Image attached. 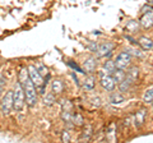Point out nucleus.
Instances as JSON below:
<instances>
[{"instance_id":"nucleus-1","label":"nucleus","mask_w":153,"mask_h":143,"mask_svg":"<svg viewBox=\"0 0 153 143\" xmlns=\"http://www.w3.org/2000/svg\"><path fill=\"white\" fill-rule=\"evenodd\" d=\"M19 83L22 84L23 91H25V100L30 107H35L37 104V87L31 80L28 75V70L22 68L19 70Z\"/></svg>"},{"instance_id":"nucleus-2","label":"nucleus","mask_w":153,"mask_h":143,"mask_svg":"<svg viewBox=\"0 0 153 143\" xmlns=\"http://www.w3.org/2000/svg\"><path fill=\"white\" fill-rule=\"evenodd\" d=\"M25 91H23L22 84L18 82L14 83L13 88V109L16 111H22L25 107Z\"/></svg>"},{"instance_id":"nucleus-3","label":"nucleus","mask_w":153,"mask_h":143,"mask_svg":"<svg viewBox=\"0 0 153 143\" xmlns=\"http://www.w3.org/2000/svg\"><path fill=\"white\" fill-rule=\"evenodd\" d=\"M13 110V91H7L0 101V111L3 115H9Z\"/></svg>"},{"instance_id":"nucleus-4","label":"nucleus","mask_w":153,"mask_h":143,"mask_svg":"<svg viewBox=\"0 0 153 143\" xmlns=\"http://www.w3.org/2000/svg\"><path fill=\"white\" fill-rule=\"evenodd\" d=\"M115 61V65H116L117 69H121V70H126L129 66L131 64V55L129 54L128 51H124V52H120L116 59L114 60Z\"/></svg>"},{"instance_id":"nucleus-5","label":"nucleus","mask_w":153,"mask_h":143,"mask_svg":"<svg viewBox=\"0 0 153 143\" xmlns=\"http://www.w3.org/2000/svg\"><path fill=\"white\" fill-rule=\"evenodd\" d=\"M27 70H28V75H30L31 80L33 82V84H35L36 87H41L42 84H45L44 77L40 74V72H38V69L36 68L35 65H30Z\"/></svg>"},{"instance_id":"nucleus-6","label":"nucleus","mask_w":153,"mask_h":143,"mask_svg":"<svg viewBox=\"0 0 153 143\" xmlns=\"http://www.w3.org/2000/svg\"><path fill=\"white\" fill-rule=\"evenodd\" d=\"M100 83H101L102 88L106 89V91H114L115 84H116V82H115L114 78H112V75L102 74V73H100Z\"/></svg>"},{"instance_id":"nucleus-7","label":"nucleus","mask_w":153,"mask_h":143,"mask_svg":"<svg viewBox=\"0 0 153 143\" xmlns=\"http://www.w3.org/2000/svg\"><path fill=\"white\" fill-rule=\"evenodd\" d=\"M114 47H115V45L112 44V42H105V44L100 45L97 47L96 54H97L98 58H108V56L112 54Z\"/></svg>"},{"instance_id":"nucleus-8","label":"nucleus","mask_w":153,"mask_h":143,"mask_svg":"<svg viewBox=\"0 0 153 143\" xmlns=\"http://www.w3.org/2000/svg\"><path fill=\"white\" fill-rule=\"evenodd\" d=\"M139 23H140V26L143 28H151L153 26V9L144 12V14H143L142 18H140Z\"/></svg>"},{"instance_id":"nucleus-9","label":"nucleus","mask_w":153,"mask_h":143,"mask_svg":"<svg viewBox=\"0 0 153 143\" xmlns=\"http://www.w3.org/2000/svg\"><path fill=\"white\" fill-rule=\"evenodd\" d=\"M138 45H139L143 50H153V41L149 37L142 36L139 40H138Z\"/></svg>"},{"instance_id":"nucleus-10","label":"nucleus","mask_w":153,"mask_h":143,"mask_svg":"<svg viewBox=\"0 0 153 143\" xmlns=\"http://www.w3.org/2000/svg\"><path fill=\"white\" fill-rule=\"evenodd\" d=\"M96 66H97V61H96L93 58H88L84 60L83 63V69L87 70L88 73H93L96 70Z\"/></svg>"},{"instance_id":"nucleus-11","label":"nucleus","mask_w":153,"mask_h":143,"mask_svg":"<svg viewBox=\"0 0 153 143\" xmlns=\"http://www.w3.org/2000/svg\"><path fill=\"white\" fill-rule=\"evenodd\" d=\"M115 69H116L115 61H112V60H107L106 63L103 64V68H102V70L100 72V73H102V74H110V75H111L114 72H115Z\"/></svg>"},{"instance_id":"nucleus-12","label":"nucleus","mask_w":153,"mask_h":143,"mask_svg":"<svg viewBox=\"0 0 153 143\" xmlns=\"http://www.w3.org/2000/svg\"><path fill=\"white\" fill-rule=\"evenodd\" d=\"M146 110L144 109H140L139 111L135 114V127H142V124L144 123V119H146Z\"/></svg>"},{"instance_id":"nucleus-13","label":"nucleus","mask_w":153,"mask_h":143,"mask_svg":"<svg viewBox=\"0 0 153 143\" xmlns=\"http://www.w3.org/2000/svg\"><path fill=\"white\" fill-rule=\"evenodd\" d=\"M94 77H92V75H89V77H87L84 80H83V88L87 89V91H92V89L94 88Z\"/></svg>"},{"instance_id":"nucleus-14","label":"nucleus","mask_w":153,"mask_h":143,"mask_svg":"<svg viewBox=\"0 0 153 143\" xmlns=\"http://www.w3.org/2000/svg\"><path fill=\"white\" fill-rule=\"evenodd\" d=\"M51 88H52V92L54 93H61L64 89V84L60 79H55V80H52Z\"/></svg>"},{"instance_id":"nucleus-15","label":"nucleus","mask_w":153,"mask_h":143,"mask_svg":"<svg viewBox=\"0 0 153 143\" xmlns=\"http://www.w3.org/2000/svg\"><path fill=\"white\" fill-rule=\"evenodd\" d=\"M140 27V23L135 19H130L126 23V31L128 32H137Z\"/></svg>"},{"instance_id":"nucleus-16","label":"nucleus","mask_w":153,"mask_h":143,"mask_svg":"<svg viewBox=\"0 0 153 143\" xmlns=\"http://www.w3.org/2000/svg\"><path fill=\"white\" fill-rule=\"evenodd\" d=\"M112 75V78H114V80L115 82H117V83H120L121 80L125 78V70H121V69H115V72L111 74Z\"/></svg>"},{"instance_id":"nucleus-17","label":"nucleus","mask_w":153,"mask_h":143,"mask_svg":"<svg viewBox=\"0 0 153 143\" xmlns=\"http://www.w3.org/2000/svg\"><path fill=\"white\" fill-rule=\"evenodd\" d=\"M138 75H139V69L134 66V68H131L130 70L128 72V74H125V77L130 79L131 82L135 83V82H137V79H138Z\"/></svg>"},{"instance_id":"nucleus-18","label":"nucleus","mask_w":153,"mask_h":143,"mask_svg":"<svg viewBox=\"0 0 153 143\" xmlns=\"http://www.w3.org/2000/svg\"><path fill=\"white\" fill-rule=\"evenodd\" d=\"M143 102H144L146 105H151V104H153V87L148 88L147 91H146L144 96H143Z\"/></svg>"},{"instance_id":"nucleus-19","label":"nucleus","mask_w":153,"mask_h":143,"mask_svg":"<svg viewBox=\"0 0 153 143\" xmlns=\"http://www.w3.org/2000/svg\"><path fill=\"white\" fill-rule=\"evenodd\" d=\"M42 101H44V105H46V106H51V105L55 104L56 98L52 93H47V95L44 93V100H42Z\"/></svg>"},{"instance_id":"nucleus-20","label":"nucleus","mask_w":153,"mask_h":143,"mask_svg":"<svg viewBox=\"0 0 153 143\" xmlns=\"http://www.w3.org/2000/svg\"><path fill=\"white\" fill-rule=\"evenodd\" d=\"M71 121H73L75 125H78V127H80V125H83V118H82V115L80 114H75V115H73V119H71Z\"/></svg>"},{"instance_id":"nucleus-21","label":"nucleus","mask_w":153,"mask_h":143,"mask_svg":"<svg viewBox=\"0 0 153 143\" xmlns=\"http://www.w3.org/2000/svg\"><path fill=\"white\" fill-rule=\"evenodd\" d=\"M126 51L129 52L130 55H134V56H142V52L138 50V49H133V47H128Z\"/></svg>"},{"instance_id":"nucleus-22","label":"nucleus","mask_w":153,"mask_h":143,"mask_svg":"<svg viewBox=\"0 0 153 143\" xmlns=\"http://www.w3.org/2000/svg\"><path fill=\"white\" fill-rule=\"evenodd\" d=\"M111 101H112V104L121 102V101H124V97H123V96H120V95H117V93H115V95H112Z\"/></svg>"},{"instance_id":"nucleus-23","label":"nucleus","mask_w":153,"mask_h":143,"mask_svg":"<svg viewBox=\"0 0 153 143\" xmlns=\"http://www.w3.org/2000/svg\"><path fill=\"white\" fill-rule=\"evenodd\" d=\"M61 139H63V142H69L70 141V136L68 132H63V137H61Z\"/></svg>"},{"instance_id":"nucleus-24","label":"nucleus","mask_w":153,"mask_h":143,"mask_svg":"<svg viewBox=\"0 0 153 143\" xmlns=\"http://www.w3.org/2000/svg\"><path fill=\"white\" fill-rule=\"evenodd\" d=\"M147 4L148 5H151V7H153V0H147Z\"/></svg>"}]
</instances>
